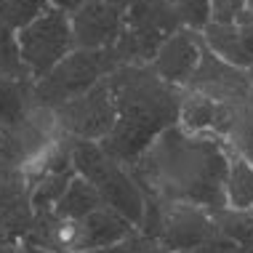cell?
Masks as SVG:
<instances>
[{"label": "cell", "mask_w": 253, "mask_h": 253, "mask_svg": "<svg viewBox=\"0 0 253 253\" xmlns=\"http://www.w3.org/2000/svg\"><path fill=\"white\" fill-rule=\"evenodd\" d=\"M243 19H253V0H245V13Z\"/></svg>", "instance_id": "cell-31"}, {"label": "cell", "mask_w": 253, "mask_h": 253, "mask_svg": "<svg viewBox=\"0 0 253 253\" xmlns=\"http://www.w3.org/2000/svg\"><path fill=\"white\" fill-rule=\"evenodd\" d=\"M200 35H203L205 48L213 53L216 59L227 61V64L237 67V70H248V67H253L248 51H245V45H243L237 24H208Z\"/></svg>", "instance_id": "cell-14"}, {"label": "cell", "mask_w": 253, "mask_h": 253, "mask_svg": "<svg viewBox=\"0 0 253 253\" xmlns=\"http://www.w3.org/2000/svg\"><path fill=\"white\" fill-rule=\"evenodd\" d=\"M136 253H170L168 248H163L160 243H152V240H144L141 243V248L136 251Z\"/></svg>", "instance_id": "cell-28"}, {"label": "cell", "mask_w": 253, "mask_h": 253, "mask_svg": "<svg viewBox=\"0 0 253 253\" xmlns=\"http://www.w3.org/2000/svg\"><path fill=\"white\" fill-rule=\"evenodd\" d=\"M0 78H19L30 80L19 59V45H16V32L0 24Z\"/></svg>", "instance_id": "cell-22"}, {"label": "cell", "mask_w": 253, "mask_h": 253, "mask_svg": "<svg viewBox=\"0 0 253 253\" xmlns=\"http://www.w3.org/2000/svg\"><path fill=\"white\" fill-rule=\"evenodd\" d=\"M245 115H248V107H232L213 99H205L200 93L181 91L179 123L176 126L187 133L216 136V139L227 141L235 133V128L245 120Z\"/></svg>", "instance_id": "cell-10"}, {"label": "cell", "mask_w": 253, "mask_h": 253, "mask_svg": "<svg viewBox=\"0 0 253 253\" xmlns=\"http://www.w3.org/2000/svg\"><path fill=\"white\" fill-rule=\"evenodd\" d=\"M72 170L96 189L107 208L139 227L144 216V192L131 176V170L115 163L99 141L72 139Z\"/></svg>", "instance_id": "cell-3"}, {"label": "cell", "mask_w": 253, "mask_h": 253, "mask_svg": "<svg viewBox=\"0 0 253 253\" xmlns=\"http://www.w3.org/2000/svg\"><path fill=\"white\" fill-rule=\"evenodd\" d=\"M184 91L200 93L205 99H213V101L232 104V107H248V99H251L248 72L216 59L208 48L203 51L200 64H197V70L189 78Z\"/></svg>", "instance_id": "cell-9"}, {"label": "cell", "mask_w": 253, "mask_h": 253, "mask_svg": "<svg viewBox=\"0 0 253 253\" xmlns=\"http://www.w3.org/2000/svg\"><path fill=\"white\" fill-rule=\"evenodd\" d=\"M75 48L107 51L118 43L123 30V13L101 0H85L78 11L70 13Z\"/></svg>", "instance_id": "cell-12"}, {"label": "cell", "mask_w": 253, "mask_h": 253, "mask_svg": "<svg viewBox=\"0 0 253 253\" xmlns=\"http://www.w3.org/2000/svg\"><path fill=\"white\" fill-rule=\"evenodd\" d=\"M19 59L32 83L45 78L67 53L75 51V38L70 16L56 8L43 11L35 22H30L24 30L16 32Z\"/></svg>", "instance_id": "cell-6"}, {"label": "cell", "mask_w": 253, "mask_h": 253, "mask_svg": "<svg viewBox=\"0 0 253 253\" xmlns=\"http://www.w3.org/2000/svg\"><path fill=\"white\" fill-rule=\"evenodd\" d=\"M166 3L179 16L184 30L203 32L211 24V3L208 0H166Z\"/></svg>", "instance_id": "cell-21"}, {"label": "cell", "mask_w": 253, "mask_h": 253, "mask_svg": "<svg viewBox=\"0 0 253 253\" xmlns=\"http://www.w3.org/2000/svg\"><path fill=\"white\" fill-rule=\"evenodd\" d=\"M227 144L253 166V120H251V112L245 115V120L235 128V133L227 139Z\"/></svg>", "instance_id": "cell-24"}, {"label": "cell", "mask_w": 253, "mask_h": 253, "mask_svg": "<svg viewBox=\"0 0 253 253\" xmlns=\"http://www.w3.org/2000/svg\"><path fill=\"white\" fill-rule=\"evenodd\" d=\"M83 3H85V0H48L51 8H56V11H61V13H67V16H70L72 11H78Z\"/></svg>", "instance_id": "cell-27"}, {"label": "cell", "mask_w": 253, "mask_h": 253, "mask_svg": "<svg viewBox=\"0 0 253 253\" xmlns=\"http://www.w3.org/2000/svg\"><path fill=\"white\" fill-rule=\"evenodd\" d=\"M107 83L115 101V126L99 144L115 163L131 168L157 136L179 123L181 91L163 83L149 64H120Z\"/></svg>", "instance_id": "cell-2"}, {"label": "cell", "mask_w": 253, "mask_h": 253, "mask_svg": "<svg viewBox=\"0 0 253 253\" xmlns=\"http://www.w3.org/2000/svg\"><path fill=\"white\" fill-rule=\"evenodd\" d=\"M0 144H3V133H0Z\"/></svg>", "instance_id": "cell-33"}, {"label": "cell", "mask_w": 253, "mask_h": 253, "mask_svg": "<svg viewBox=\"0 0 253 253\" xmlns=\"http://www.w3.org/2000/svg\"><path fill=\"white\" fill-rule=\"evenodd\" d=\"M16 253H48V251H43V248H38V245H32V243H16V248H13Z\"/></svg>", "instance_id": "cell-30"}, {"label": "cell", "mask_w": 253, "mask_h": 253, "mask_svg": "<svg viewBox=\"0 0 253 253\" xmlns=\"http://www.w3.org/2000/svg\"><path fill=\"white\" fill-rule=\"evenodd\" d=\"M181 253H240V251H237L229 240L218 237V240L203 243V245H197V248H189V251H181Z\"/></svg>", "instance_id": "cell-25"}, {"label": "cell", "mask_w": 253, "mask_h": 253, "mask_svg": "<svg viewBox=\"0 0 253 253\" xmlns=\"http://www.w3.org/2000/svg\"><path fill=\"white\" fill-rule=\"evenodd\" d=\"M75 170H64V173H45L40 176L38 181L30 184V192H27V200H30V208L35 216L43 213H53L56 203L61 200V195L67 192Z\"/></svg>", "instance_id": "cell-19"}, {"label": "cell", "mask_w": 253, "mask_h": 253, "mask_svg": "<svg viewBox=\"0 0 253 253\" xmlns=\"http://www.w3.org/2000/svg\"><path fill=\"white\" fill-rule=\"evenodd\" d=\"M203 51H205V43H203V35L195 30H176L166 43L157 48L155 59H152V72L163 83L179 88L184 91L189 83V78L195 75L197 64L203 59Z\"/></svg>", "instance_id": "cell-11"}, {"label": "cell", "mask_w": 253, "mask_h": 253, "mask_svg": "<svg viewBox=\"0 0 253 253\" xmlns=\"http://www.w3.org/2000/svg\"><path fill=\"white\" fill-rule=\"evenodd\" d=\"M141 237L136 235V237H131V240H123V243H118V245H109V248H93V251H80V253H136L141 248Z\"/></svg>", "instance_id": "cell-26"}, {"label": "cell", "mask_w": 253, "mask_h": 253, "mask_svg": "<svg viewBox=\"0 0 253 253\" xmlns=\"http://www.w3.org/2000/svg\"><path fill=\"white\" fill-rule=\"evenodd\" d=\"M32 109V80L0 78V133L11 131Z\"/></svg>", "instance_id": "cell-15"}, {"label": "cell", "mask_w": 253, "mask_h": 253, "mask_svg": "<svg viewBox=\"0 0 253 253\" xmlns=\"http://www.w3.org/2000/svg\"><path fill=\"white\" fill-rule=\"evenodd\" d=\"M101 205L104 203H101L96 189H93L85 179H80V176L75 173L70 187H67V192L61 195V200L56 203V208H53V216L72 218V221H83L85 216H91L93 211L101 208Z\"/></svg>", "instance_id": "cell-17"}, {"label": "cell", "mask_w": 253, "mask_h": 253, "mask_svg": "<svg viewBox=\"0 0 253 253\" xmlns=\"http://www.w3.org/2000/svg\"><path fill=\"white\" fill-rule=\"evenodd\" d=\"M176 30H181V22L166 0H136L123 13V30L112 53L118 64H152L157 48Z\"/></svg>", "instance_id": "cell-5"}, {"label": "cell", "mask_w": 253, "mask_h": 253, "mask_svg": "<svg viewBox=\"0 0 253 253\" xmlns=\"http://www.w3.org/2000/svg\"><path fill=\"white\" fill-rule=\"evenodd\" d=\"M160 211L163 218L157 243L170 253H181L221 237L213 224V216L205 208H197L189 203H160Z\"/></svg>", "instance_id": "cell-8"}, {"label": "cell", "mask_w": 253, "mask_h": 253, "mask_svg": "<svg viewBox=\"0 0 253 253\" xmlns=\"http://www.w3.org/2000/svg\"><path fill=\"white\" fill-rule=\"evenodd\" d=\"M48 8V0H0V24L19 32Z\"/></svg>", "instance_id": "cell-20"}, {"label": "cell", "mask_w": 253, "mask_h": 253, "mask_svg": "<svg viewBox=\"0 0 253 253\" xmlns=\"http://www.w3.org/2000/svg\"><path fill=\"white\" fill-rule=\"evenodd\" d=\"M211 216L224 240L240 253H253V208H218Z\"/></svg>", "instance_id": "cell-16"}, {"label": "cell", "mask_w": 253, "mask_h": 253, "mask_svg": "<svg viewBox=\"0 0 253 253\" xmlns=\"http://www.w3.org/2000/svg\"><path fill=\"white\" fill-rule=\"evenodd\" d=\"M101 3H107V5H112L115 11H120V13H126L131 5L136 3V0H101Z\"/></svg>", "instance_id": "cell-29"}, {"label": "cell", "mask_w": 253, "mask_h": 253, "mask_svg": "<svg viewBox=\"0 0 253 253\" xmlns=\"http://www.w3.org/2000/svg\"><path fill=\"white\" fill-rule=\"evenodd\" d=\"M59 136L70 139H85V141H101L115 126V101L109 83L101 80L83 96L67 101L53 109Z\"/></svg>", "instance_id": "cell-7"}, {"label": "cell", "mask_w": 253, "mask_h": 253, "mask_svg": "<svg viewBox=\"0 0 253 253\" xmlns=\"http://www.w3.org/2000/svg\"><path fill=\"white\" fill-rule=\"evenodd\" d=\"M118 67L120 64L115 59L112 48H107V51L75 48L45 78L32 83V104L56 109L61 104H67V101L83 96L85 91H91L101 80H107Z\"/></svg>", "instance_id": "cell-4"}, {"label": "cell", "mask_w": 253, "mask_h": 253, "mask_svg": "<svg viewBox=\"0 0 253 253\" xmlns=\"http://www.w3.org/2000/svg\"><path fill=\"white\" fill-rule=\"evenodd\" d=\"M131 237H136V227L107 205H101L99 211H93L80 221V251L109 248Z\"/></svg>", "instance_id": "cell-13"}, {"label": "cell", "mask_w": 253, "mask_h": 253, "mask_svg": "<svg viewBox=\"0 0 253 253\" xmlns=\"http://www.w3.org/2000/svg\"><path fill=\"white\" fill-rule=\"evenodd\" d=\"M227 208H253V166L229 147V168L224 181Z\"/></svg>", "instance_id": "cell-18"}, {"label": "cell", "mask_w": 253, "mask_h": 253, "mask_svg": "<svg viewBox=\"0 0 253 253\" xmlns=\"http://www.w3.org/2000/svg\"><path fill=\"white\" fill-rule=\"evenodd\" d=\"M211 24H237L245 13V0H208Z\"/></svg>", "instance_id": "cell-23"}, {"label": "cell", "mask_w": 253, "mask_h": 253, "mask_svg": "<svg viewBox=\"0 0 253 253\" xmlns=\"http://www.w3.org/2000/svg\"><path fill=\"white\" fill-rule=\"evenodd\" d=\"M227 168L229 144L224 139L187 133L173 126L157 136L128 170L147 197L160 203H189L213 213L227 208Z\"/></svg>", "instance_id": "cell-1"}, {"label": "cell", "mask_w": 253, "mask_h": 253, "mask_svg": "<svg viewBox=\"0 0 253 253\" xmlns=\"http://www.w3.org/2000/svg\"><path fill=\"white\" fill-rule=\"evenodd\" d=\"M13 248H16V245H13ZM13 248H3V251H0V253H16V251H13Z\"/></svg>", "instance_id": "cell-32"}]
</instances>
